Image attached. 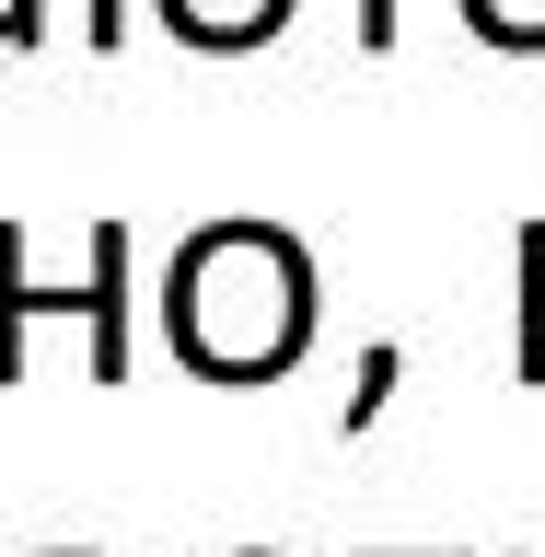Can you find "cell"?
I'll return each mask as SVG.
<instances>
[{"label":"cell","instance_id":"1","mask_svg":"<svg viewBox=\"0 0 545 557\" xmlns=\"http://www.w3.org/2000/svg\"><path fill=\"white\" fill-rule=\"evenodd\" d=\"M174 360L209 383H268L313 348V256L278 221H209L163 278Z\"/></svg>","mask_w":545,"mask_h":557},{"label":"cell","instance_id":"7","mask_svg":"<svg viewBox=\"0 0 545 557\" xmlns=\"http://www.w3.org/2000/svg\"><path fill=\"white\" fill-rule=\"evenodd\" d=\"M360 47H372V59H395V0H360Z\"/></svg>","mask_w":545,"mask_h":557},{"label":"cell","instance_id":"6","mask_svg":"<svg viewBox=\"0 0 545 557\" xmlns=\"http://www.w3.org/2000/svg\"><path fill=\"white\" fill-rule=\"evenodd\" d=\"M395 383H407V360H395V348H372V360H360V383H348V418H337L348 442H360V430L383 418V395H395Z\"/></svg>","mask_w":545,"mask_h":557},{"label":"cell","instance_id":"5","mask_svg":"<svg viewBox=\"0 0 545 557\" xmlns=\"http://www.w3.org/2000/svg\"><path fill=\"white\" fill-rule=\"evenodd\" d=\"M465 24H476L487 47H511V59H534V47H545V0H465Z\"/></svg>","mask_w":545,"mask_h":557},{"label":"cell","instance_id":"4","mask_svg":"<svg viewBox=\"0 0 545 557\" xmlns=\"http://www.w3.org/2000/svg\"><path fill=\"white\" fill-rule=\"evenodd\" d=\"M522 348H511V383H545V221H522Z\"/></svg>","mask_w":545,"mask_h":557},{"label":"cell","instance_id":"9","mask_svg":"<svg viewBox=\"0 0 545 557\" xmlns=\"http://www.w3.org/2000/svg\"><path fill=\"white\" fill-rule=\"evenodd\" d=\"M128 35V0H94V47H116Z\"/></svg>","mask_w":545,"mask_h":557},{"label":"cell","instance_id":"10","mask_svg":"<svg viewBox=\"0 0 545 557\" xmlns=\"http://www.w3.org/2000/svg\"><path fill=\"white\" fill-rule=\"evenodd\" d=\"M70 557H82V546H70Z\"/></svg>","mask_w":545,"mask_h":557},{"label":"cell","instance_id":"3","mask_svg":"<svg viewBox=\"0 0 545 557\" xmlns=\"http://www.w3.org/2000/svg\"><path fill=\"white\" fill-rule=\"evenodd\" d=\"M163 24L186 47H209V59H233V47H268L290 24V0H163Z\"/></svg>","mask_w":545,"mask_h":557},{"label":"cell","instance_id":"8","mask_svg":"<svg viewBox=\"0 0 545 557\" xmlns=\"http://www.w3.org/2000/svg\"><path fill=\"white\" fill-rule=\"evenodd\" d=\"M0 47H35V0H0Z\"/></svg>","mask_w":545,"mask_h":557},{"label":"cell","instance_id":"2","mask_svg":"<svg viewBox=\"0 0 545 557\" xmlns=\"http://www.w3.org/2000/svg\"><path fill=\"white\" fill-rule=\"evenodd\" d=\"M35 313H82L94 325V383H128V233L94 221V278L82 290H35L24 233L0 221V383H24V325Z\"/></svg>","mask_w":545,"mask_h":557},{"label":"cell","instance_id":"11","mask_svg":"<svg viewBox=\"0 0 545 557\" xmlns=\"http://www.w3.org/2000/svg\"><path fill=\"white\" fill-rule=\"evenodd\" d=\"M372 557H383V546H372Z\"/></svg>","mask_w":545,"mask_h":557}]
</instances>
